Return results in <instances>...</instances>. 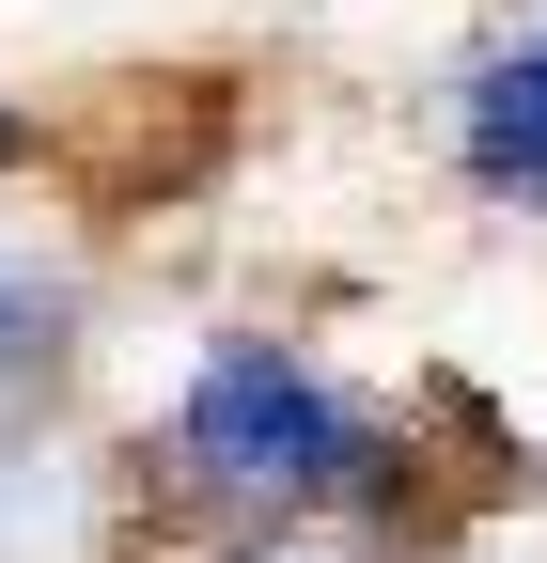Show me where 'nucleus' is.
Here are the masks:
<instances>
[{"instance_id":"1","label":"nucleus","mask_w":547,"mask_h":563,"mask_svg":"<svg viewBox=\"0 0 547 563\" xmlns=\"http://www.w3.org/2000/svg\"><path fill=\"white\" fill-rule=\"evenodd\" d=\"M172 470L235 517H328L376 485V422L298 344H203L188 391H172Z\"/></svg>"},{"instance_id":"2","label":"nucleus","mask_w":547,"mask_h":563,"mask_svg":"<svg viewBox=\"0 0 547 563\" xmlns=\"http://www.w3.org/2000/svg\"><path fill=\"white\" fill-rule=\"evenodd\" d=\"M454 157L485 173L501 203H547V32H532V47H501L485 79L454 95Z\"/></svg>"},{"instance_id":"3","label":"nucleus","mask_w":547,"mask_h":563,"mask_svg":"<svg viewBox=\"0 0 547 563\" xmlns=\"http://www.w3.org/2000/svg\"><path fill=\"white\" fill-rule=\"evenodd\" d=\"M47 361H63V298L0 266V376H47Z\"/></svg>"},{"instance_id":"4","label":"nucleus","mask_w":547,"mask_h":563,"mask_svg":"<svg viewBox=\"0 0 547 563\" xmlns=\"http://www.w3.org/2000/svg\"><path fill=\"white\" fill-rule=\"evenodd\" d=\"M0 157H16V110H0Z\"/></svg>"}]
</instances>
